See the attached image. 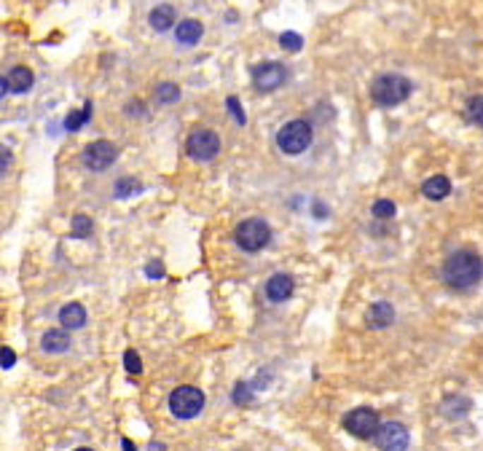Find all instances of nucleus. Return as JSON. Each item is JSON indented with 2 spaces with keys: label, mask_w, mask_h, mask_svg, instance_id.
<instances>
[{
  "label": "nucleus",
  "mask_w": 483,
  "mask_h": 451,
  "mask_svg": "<svg viewBox=\"0 0 483 451\" xmlns=\"http://www.w3.org/2000/svg\"><path fill=\"white\" fill-rule=\"evenodd\" d=\"M226 105H228V110H231V113H234V119H237V124H244V110H242V105H239V100H237V97H228L226 100Z\"/></svg>",
  "instance_id": "27"
},
{
  "label": "nucleus",
  "mask_w": 483,
  "mask_h": 451,
  "mask_svg": "<svg viewBox=\"0 0 483 451\" xmlns=\"http://www.w3.org/2000/svg\"><path fill=\"white\" fill-rule=\"evenodd\" d=\"M148 274H150V277H161V274H164V269H161L159 264H156V266H148Z\"/></svg>",
  "instance_id": "30"
},
{
  "label": "nucleus",
  "mask_w": 483,
  "mask_h": 451,
  "mask_svg": "<svg viewBox=\"0 0 483 451\" xmlns=\"http://www.w3.org/2000/svg\"><path fill=\"white\" fill-rule=\"evenodd\" d=\"M250 400H253L250 385H237V390H234V403H239V406H247Z\"/></svg>",
  "instance_id": "26"
},
{
  "label": "nucleus",
  "mask_w": 483,
  "mask_h": 451,
  "mask_svg": "<svg viewBox=\"0 0 483 451\" xmlns=\"http://www.w3.org/2000/svg\"><path fill=\"white\" fill-rule=\"evenodd\" d=\"M201 409H204V392H201L199 387H191V385H183L172 390V395H169V411L177 416V419H193V416H199Z\"/></svg>",
  "instance_id": "4"
},
{
  "label": "nucleus",
  "mask_w": 483,
  "mask_h": 451,
  "mask_svg": "<svg viewBox=\"0 0 483 451\" xmlns=\"http://www.w3.org/2000/svg\"><path fill=\"white\" fill-rule=\"evenodd\" d=\"M156 97H159L161 102H177L180 89H177L174 83H159V86H156Z\"/></svg>",
  "instance_id": "22"
},
{
  "label": "nucleus",
  "mask_w": 483,
  "mask_h": 451,
  "mask_svg": "<svg viewBox=\"0 0 483 451\" xmlns=\"http://www.w3.org/2000/svg\"><path fill=\"white\" fill-rule=\"evenodd\" d=\"M40 346H43V352H52V355H62V352H67V349H70V336H67V331L56 328V331L43 333V339H40Z\"/></svg>",
  "instance_id": "13"
},
{
  "label": "nucleus",
  "mask_w": 483,
  "mask_h": 451,
  "mask_svg": "<svg viewBox=\"0 0 483 451\" xmlns=\"http://www.w3.org/2000/svg\"><path fill=\"white\" fill-rule=\"evenodd\" d=\"M280 46H282V49H287V52H301L304 38H301L298 33H282V35H280Z\"/></svg>",
  "instance_id": "23"
},
{
  "label": "nucleus",
  "mask_w": 483,
  "mask_h": 451,
  "mask_svg": "<svg viewBox=\"0 0 483 451\" xmlns=\"http://www.w3.org/2000/svg\"><path fill=\"white\" fill-rule=\"evenodd\" d=\"M467 121L470 124H475V127H483V94L481 97H472L467 102Z\"/></svg>",
  "instance_id": "19"
},
{
  "label": "nucleus",
  "mask_w": 483,
  "mask_h": 451,
  "mask_svg": "<svg viewBox=\"0 0 483 451\" xmlns=\"http://www.w3.org/2000/svg\"><path fill=\"white\" fill-rule=\"evenodd\" d=\"M76 451H94V449H86V446H80V449H76Z\"/></svg>",
  "instance_id": "32"
},
{
  "label": "nucleus",
  "mask_w": 483,
  "mask_h": 451,
  "mask_svg": "<svg viewBox=\"0 0 483 451\" xmlns=\"http://www.w3.org/2000/svg\"><path fill=\"white\" fill-rule=\"evenodd\" d=\"M253 83L261 92H274L285 83V67L280 62H263L253 70Z\"/></svg>",
  "instance_id": "10"
},
{
  "label": "nucleus",
  "mask_w": 483,
  "mask_h": 451,
  "mask_svg": "<svg viewBox=\"0 0 483 451\" xmlns=\"http://www.w3.org/2000/svg\"><path fill=\"white\" fill-rule=\"evenodd\" d=\"M234 239H237V245H239L242 250L258 252V250H263L268 242H271V228H268L266 221H261V218H250V221H242V223L237 226Z\"/></svg>",
  "instance_id": "3"
},
{
  "label": "nucleus",
  "mask_w": 483,
  "mask_h": 451,
  "mask_svg": "<svg viewBox=\"0 0 483 451\" xmlns=\"http://www.w3.org/2000/svg\"><path fill=\"white\" fill-rule=\"evenodd\" d=\"M121 443H124V451H137V449H134V443L129 438H124Z\"/></svg>",
  "instance_id": "31"
},
{
  "label": "nucleus",
  "mask_w": 483,
  "mask_h": 451,
  "mask_svg": "<svg viewBox=\"0 0 483 451\" xmlns=\"http://www.w3.org/2000/svg\"><path fill=\"white\" fill-rule=\"evenodd\" d=\"M374 215L378 218V221H387V218L395 215V204H392L389 199H378L374 204Z\"/></svg>",
  "instance_id": "25"
},
{
  "label": "nucleus",
  "mask_w": 483,
  "mask_h": 451,
  "mask_svg": "<svg viewBox=\"0 0 483 451\" xmlns=\"http://www.w3.org/2000/svg\"><path fill=\"white\" fill-rule=\"evenodd\" d=\"M186 151L191 159L210 161V159H215L217 151H220V137H217L213 129H196V132L188 137Z\"/></svg>",
  "instance_id": "7"
},
{
  "label": "nucleus",
  "mask_w": 483,
  "mask_h": 451,
  "mask_svg": "<svg viewBox=\"0 0 483 451\" xmlns=\"http://www.w3.org/2000/svg\"><path fill=\"white\" fill-rule=\"evenodd\" d=\"M0 363H3V371H6V368H13V363H16V355H13V349L3 346V349H0Z\"/></svg>",
  "instance_id": "29"
},
{
  "label": "nucleus",
  "mask_w": 483,
  "mask_h": 451,
  "mask_svg": "<svg viewBox=\"0 0 483 451\" xmlns=\"http://www.w3.org/2000/svg\"><path fill=\"white\" fill-rule=\"evenodd\" d=\"M124 365H126V371L134 373V376L143 373V360H140V355H137L134 349H126V352H124Z\"/></svg>",
  "instance_id": "24"
},
{
  "label": "nucleus",
  "mask_w": 483,
  "mask_h": 451,
  "mask_svg": "<svg viewBox=\"0 0 483 451\" xmlns=\"http://www.w3.org/2000/svg\"><path fill=\"white\" fill-rule=\"evenodd\" d=\"M32 70L25 65H16L8 70V76L3 78V92H13V94H25L30 86H32Z\"/></svg>",
  "instance_id": "11"
},
{
  "label": "nucleus",
  "mask_w": 483,
  "mask_h": 451,
  "mask_svg": "<svg viewBox=\"0 0 483 451\" xmlns=\"http://www.w3.org/2000/svg\"><path fill=\"white\" fill-rule=\"evenodd\" d=\"M73 237H89L92 234V218H86V215H76L73 218V231H70Z\"/></svg>",
  "instance_id": "21"
},
{
  "label": "nucleus",
  "mask_w": 483,
  "mask_h": 451,
  "mask_svg": "<svg viewBox=\"0 0 483 451\" xmlns=\"http://www.w3.org/2000/svg\"><path fill=\"white\" fill-rule=\"evenodd\" d=\"M148 22H150V27H153V30L164 33V30H169V27L174 25V8L169 6V3L156 6V8L150 11V16H148Z\"/></svg>",
  "instance_id": "17"
},
{
  "label": "nucleus",
  "mask_w": 483,
  "mask_h": 451,
  "mask_svg": "<svg viewBox=\"0 0 483 451\" xmlns=\"http://www.w3.org/2000/svg\"><path fill=\"white\" fill-rule=\"evenodd\" d=\"M374 440L381 451H405L408 443H411V433L400 422H384V425L378 427Z\"/></svg>",
  "instance_id": "8"
},
{
  "label": "nucleus",
  "mask_w": 483,
  "mask_h": 451,
  "mask_svg": "<svg viewBox=\"0 0 483 451\" xmlns=\"http://www.w3.org/2000/svg\"><path fill=\"white\" fill-rule=\"evenodd\" d=\"M344 427H347L354 438L368 440V438H376L381 422H378V414H376L374 409H354V411L347 414Z\"/></svg>",
  "instance_id": "6"
},
{
  "label": "nucleus",
  "mask_w": 483,
  "mask_h": 451,
  "mask_svg": "<svg viewBox=\"0 0 483 451\" xmlns=\"http://www.w3.org/2000/svg\"><path fill=\"white\" fill-rule=\"evenodd\" d=\"M201 33H204V27H201L196 19H186V22L177 25L174 38H177V43H183V46H193V43H199Z\"/></svg>",
  "instance_id": "15"
},
{
  "label": "nucleus",
  "mask_w": 483,
  "mask_h": 451,
  "mask_svg": "<svg viewBox=\"0 0 483 451\" xmlns=\"http://www.w3.org/2000/svg\"><path fill=\"white\" fill-rule=\"evenodd\" d=\"M424 191V197L432 201H441L448 197V191H451V183H448V177H443V175H435V177H429L427 183L422 186Z\"/></svg>",
  "instance_id": "18"
},
{
  "label": "nucleus",
  "mask_w": 483,
  "mask_h": 451,
  "mask_svg": "<svg viewBox=\"0 0 483 451\" xmlns=\"http://www.w3.org/2000/svg\"><path fill=\"white\" fill-rule=\"evenodd\" d=\"M277 146L287 156H295V153L306 151L311 146V127H309L306 121H290V124H285L280 129V134H277Z\"/></svg>",
  "instance_id": "5"
},
{
  "label": "nucleus",
  "mask_w": 483,
  "mask_h": 451,
  "mask_svg": "<svg viewBox=\"0 0 483 451\" xmlns=\"http://www.w3.org/2000/svg\"><path fill=\"white\" fill-rule=\"evenodd\" d=\"M116 146L113 143H107V140H97L92 146L83 151V164L94 170V172H100V170H107L113 161H116Z\"/></svg>",
  "instance_id": "9"
},
{
  "label": "nucleus",
  "mask_w": 483,
  "mask_h": 451,
  "mask_svg": "<svg viewBox=\"0 0 483 451\" xmlns=\"http://www.w3.org/2000/svg\"><path fill=\"white\" fill-rule=\"evenodd\" d=\"M89 116H92V102H86V105H83V110L70 113V116H67V121H65V127H67V129H80V127H83V121L89 119Z\"/></svg>",
  "instance_id": "20"
},
{
  "label": "nucleus",
  "mask_w": 483,
  "mask_h": 451,
  "mask_svg": "<svg viewBox=\"0 0 483 451\" xmlns=\"http://www.w3.org/2000/svg\"><path fill=\"white\" fill-rule=\"evenodd\" d=\"M295 291V282L290 274H274V277H268L266 282V295L271 298V301H287L290 295H293Z\"/></svg>",
  "instance_id": "12"
},
{
  "label": "nucleus",
  "mask_w": 483,
  "mask_h": 451,
  "mask_svg": "<svg viewBox=\"0 0 483 451\" xmlns=\"http://www.w3.org/2000/svg\"><path fill=\"white\" fill-rule=\"evenodd\" d=\"M59 322H62V328H70V331L83 328V325H86V309H83L80 304L62 306V312H59Z\"/></svg>",
  "instance_id": "14"
},
{
  "label": "nucleus",
  "mask_w": 483,
  "mask_h": 451,
  "mask_svg": "<svg viewBox=\"0 0 483 451\" xmlns=\"http://www.w3.org/2000/svg\"><path fill=\"white\" fill-rule=\"evenodd\" d=\"M408 94H411V81L402 78V76H395V73L378 76L371 83V97L384 107L400 105L402 100H408Z\"/></svg>",
  "instance_id": "2"
},
{
  "label": "nucleus",
  "mask_w": 483,
  "mask_h": 451,
  "mask_svg": "<svg viewBox=\"0 0 483 451\" xmlns=\"http://www.w3.org/2000/svg\"><path fill=\"white\" fill-rule=\"evenodd\" d=\"M137 183H134L132 177H126V180H121L119 186H116V197H119V199H124V197H126V194H129V191H137Z\"/></svg>",
  "instance_id": "28"
},
{
  "label": "nucleus",
  "mask_w": 483,
  "mask_h": 451,
  "mask_svg": "<svg viewBox=\"0 0 483 451\" xmlns=\"http://www.w3.org/2000/svg\"><path fill=\"white\" fill-rule=\"evenodd\" d=\"M443 279L456 291H470L483 279V261L478 252L459 250L446 258L443 264Z\"/></svg>",
  "instance_id": "1"
},
{
  "label": "nucleus",
  "mask_w": 483,
  "mask_h": 451,
  "mask_svg": "<svg viewBox=\"0 0 483 451\" xmlns=\"http://www.w3.org/2000/svg\"><path fill=\"white\" fill-rule=\"evenodd\" d=\"M392 320H395V309H392V304H387V301H378V304H374L371 306V312H368V325H371V328H387Z\"/></svg>",
  "instance_id": "16"
}]
</instances>
